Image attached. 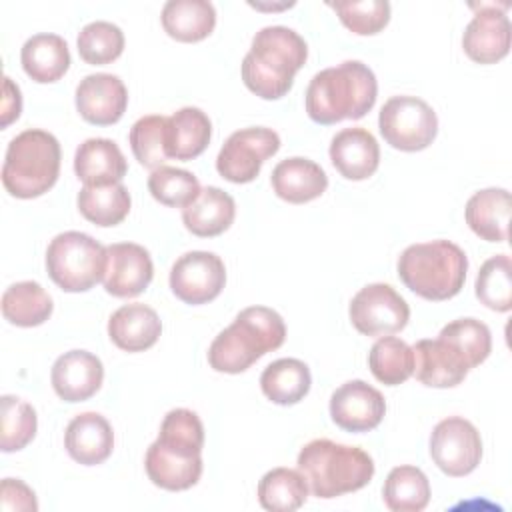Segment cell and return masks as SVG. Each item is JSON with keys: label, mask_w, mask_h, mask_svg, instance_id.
<instances>
[{"label": "cell", "mask_w": 512, "mask_h": 512, "mask_svg": "<svg viewBox=\"0 0 512 512\" xmlns=\"http://www.w3.org/2000/svg\"><path fill=\"white\" fill-rule=\"evenodd\" d=\"M202 448L204 426L198 414L188 408L170 410L146 452L148 478L170 492L192 488L202 476Z\"/></svg>", "instance_id": "cell-1"}, {"label": "cell", "mask_w": 512, "mask_h": 512, "mask_svg": "<svg viewBox=\"0 0 512 512\" xmlns=\"http://www.w3.org/2000/svg\"><path fill=\"white\" fill-rule=\"evenodd\" d=\"M378 82L374 72L360 60L316 72L306 88V112L316 124L358 120L374 108Z\"/></svg>", "instance_id": "cell-2"}, {"label": "cell", "mask_w": 512, "mask_h": 512, "mask_svg": "<svg viewBox=\"0 0 512 512\" xmlns=\"http://www.w3.org/2000/svg\"><path fill=\"white\" fill-rule=\"evenodd\" d=\"M308 58L306 40L288 26H266L252 38L242 60V80L250 92L264 100L288 94L294 74Z\"/></svg>", "instance_id": "cell-3"}, {"label": "cell", "mask_w": 512, "mask_h": 512, "mask_svg": "<svg viewBox=\"0 0 512 512\" xmlns=\"http://www.w3.org/2000/svg\"><path fill=\"white\" fill-rule=\"evenodd\" d=\"M286 324L282 316L266 306L240 310L234 322L224 328L210 344L208 362L216 372L240 374L266 352L284 344Z\"/></svg>", "instance_id": "cell-4"}, {"label": "cell", "mask_w": 512, "mask_h": 512, "mask_svg": "<svg viewBox=\"0 0 512 512\" xmlns=\"http://www.w3.org/2000/svg\"><path fill=\"white\" fill-rule=\"evenodd\" d=\"M296 464L316 498H336L356 492L374 476V460L368 452L328 438L308 442L300 450Z\"/></svg>", "instance_id": "cell-5"}, {"label": "cell", "mask_w": 512, "mask_h": 512, "mask_svg": "<svg viewBox=\"0 0 512 512\" xmlns=\"http://www.w3.org/2000/svg\"><path fill=\"white\" fill-rule=\"evenodd\" d=\"M468 258L450 240H432L408 246L398 258V276L424 300L454 298L466 280Z\"/></svg>", "instance_id": "cell-6"}, {"label": "cell", "mask_w": 512, "mask_h": 512, "mask_svg": "<svg viewBox=\"0 0 512 512\" xmlns=\"http://www.w3.org/2000/svg\"><path fill=\"white\" fill-rule=\"evenodd\" d=\"M60 142L54 134L30 128L14 136L2 164L8 194L28 200L48 192L60 174Z\"/></svg>", "instance_id": "cell-7"}, {"label": "cell", "mask_w": 512, "mask_h": 512, "mask_svg": "<svg viewBox=\"0 0 512 512\" xmlns=\"http://www.w3.org/2000/svg\"><path fill=\"white\" fill-rule=\"evenodd\" d=\"M46 268L64 292H86L104 278L106 248L84 232L68 230L48 244Z\"/></svg>", "instance_id": "cell-8"}, {"label": "cell", "mask_w": 512, "mask_h": 512, "mask_svg": "<svg viewBox=\"0 0 512 512\" xmlns=\"http://www.w3.org/2000/svg\"><path fill=\"white\" fill-rule=\"evenodd\" d=\"M378 128L386 144L402 152L428 148L438 134V118L428 102L416 96H392L384 102Z\"/></svg>", "instance_id": "cell-9"}, {"label": "cell", "mask_w": 512, "mask_h": 512, "mask_svg": "<svg viewBox=\"0 0 512 512\" xmlns=\"http://www.w3.org/2000/svg\"><path fill=\"white\" fill-rule=\"evenodd\" d=\"M280 150V136L272 128L252 126L228 136L216 156V170L234 184L252 182L262 164Z\"/></svg>", "instance_id": "cell-10"}, {"label": "cell", "mask_w": 512, "mask_h": 512, "mask_svg": "<svg viewBox=\"0 0 512 512\" xmlns=\"http://www.w3.org/2000/svg\"><path fill=\"white\" fill-rule=\"evenodd\" d=\"M430 456L448 476H466L482 458V438L476 426L460 416L440 420L430 434Z\"/></svg>", "instance_id": "cell-11"}, {"label": "cell", "mask_w": 512, "mask_h": 512, "mask_svg": "<svg viewBox=\"0 0 512 512\" xmlns=\"http://www.w3.org/2000/svg\"><path fill=\"white\" fill-rule=\"evenodd\" d=\"M410 318L406 300L384 282L368 284L350 302L352 326L364 336H390L400 332Z\"/></svg>", "instance_id": "cell-12"}, {"label": "cell", "mask_w": 512, "mask_h": 512, "mask_svg": "<svg viewBox=\"0 0 512 512\" xmlns=\"http://www.w3.org/2000/svg\"><path fill=\"white\" fill-rule=\"evenodd\" d=\"M226 284V268L218 254L192 250L182 254L170 270V290L186 304L198 306L214 300Z\"/></svg>", "instance_id": "cell-13"}, {"label": "cell", "mask_w": 512, "mask_h": 512, "mask_svg": "<svg viewBox=\"0 0 512 512\" xmlns=\"http://www.w3.org/2000/svg\"><path fill=\"white\" fill-rule=\"evenodd\" d=\"M414 352V374L430 388H452L458 386L470 368L472 360L452 340L438 334L434 340H418Z\"/></svg>", "instance_id": "cell-14"}, {"label": "cell", "mask_w": 512, "mask_h": 512, "mask_svg": "<svg viewBox=\"0 0 512 512\" xmlns=\"http://www.w3.org/2000/svg\"><path fill=\"white\" fill-rule=\"evenodd\" d=\"M154 276V264L148 250L134 242H116L106 246L104 288L116 298L142 294Z\"/></svg>", "instance_id": "cell-15"}, {"label": "cell", "mask_w": 512, "mask_h": 512, "mask_svg": "<svg viewBox=\"0 0 512 512\" xmlns=\"http://www.w3.org/2000/svg\"><path fill=\"white\" fill-rule=\"evenodd\" d=\"M386 414V400L364 380L344 382L330 396V416L346 432L374 430Z\"/></svg>", "instance_id": "cell-16"}, {"label": "cell", "mask_w": 512, "mask_h": 512, "mask_svg": "<svg viewBox=\"0 0 512 512\" xmlns=\"http://www.w3.org/2000/svg\"><path fill=\"white\" fill-rule=\"evenodd\" d=\"M508 4H480V10L468 22L462 48L466 56L478 64H494L510 50Z\"/></svg>", "instance_id": "cell-17"}, {"label": "cell", "mask_w": 512, "mask_h": 512, "mask_svg": "<svg viewBox=\"0 0 512 512\" xmlns=\"http://www.w3.org/2000/svg\"><path fill=\"white\" fill-rule=\"evenodd\" d=\"M128 106V90L116 74H88L76 88L78 114L96 126L116 124Z\"/></svg>", "instance_id": "cell-18"}, {"label": "cell", "mask_w": 512, "mask_h": 512, "mask_svg": "<svg viewBox=\"0 0 512 512\" xmlns=\"http://www.w3.org/2000/svg\"><path fill=\"white\" fill-rule=\"evenodd\" d=\"M50 378L58 398L64 402H84L100 390L104 366L92 352L70 350L56 358Z\"/></svg>", "instance_id": "cell-19"}, {"label": "cell", "mask_w": 512, "mask_h": 512, "mask_svg": "<svg viewBox=\"0 0 512 512\" xmlns=\"http://www.w3.org/2000/svg\"><path fill=\"white\" fill-rule=\"evenodd\" d=\"M330 160L348 180L370 178L380 164V146L366 128H344L330 142Z\"/></svg>", "instance_id": "cell-20"}, {"label": "cell", "mask_w": 512, "mask_h": 512, "mask_svg": "<svg viewBox=\"0 0 512 512\" xmlns=\"http://www.w3.org/2000/svg\"><path fill=\"white\" fill-rule=\"evenodd\" d=\"M64 446L72 460L84 466L102 464L114 448L110 422L98 412H84L70 420L64 434Z\"/></svg>", "instance_id": "cell-21"}, {"label": "cell", "mask_w": 512, "mask_h": 512, "mask_svg": "<svg viewBox=\"0 0 512 512\" xmlns=\"http://www.w3.org/2000/svg\"><path fill=\"white\" fill-rule=\"evenodd\" d=\"M278 198L290 204H304L322 196L328 188V176L314 160L294 156L278 162L270 176Z\"/></svg>", "instance_id": "cell-22"}, {"label": "cell", "mask_w": 512, "mask_h": 512, "mask_svg": "<svg viewBox=\"0 0 512 512\" xmlns=\"http://www.w3.org/2000/svg\"><path fill=\"white\" fill-rule=\"evenodd\" d=\"M162 332V322L154 308L132 302L120 306L108 320L110 340L126 352H144L152 348Z\"/></svg>", "instance_id": "cell-23"}, {"label": "cell", "mask_w": 512, "mask_h": 512, "mask_svg": "<svg viewBox=\"0 0 512 512\" xmlns=\"http://www.w3.org/2000/svg\"><path fill=\"white\" fill-rule=\"evenodd\" d=\"M74 172L84 186H106L120 182L128 172V164L116 142L88 138L76 148Z\"/></svg>", "instance_id": "cell-24"}, {"label": "cell", "mask_w": 512, "mask_h": 512, "mask_svg": "<svg viewBox=\"0 0 512 512\" xmlns=\"http://www.w3.org/2000/svg\"><path fill=\"white\" fill-rule=\"evenodd\" d=\"M512 198L504 188H484L466 202V224L486 242H506L510 226Z\"/></svg>", "instance_id": "cell-25"}, {"label": "cell", "mask_w": 512, "mask_h": 512, "mask_svg": "<svg viewBox=\"0 0 512 512\" xmlns=\"http://www.w3.org/2000/svg\"><path fill=\"white\" fill-rule=\"evenodd\" d=\"M236 216L234 198L218 186H206L196 200L182 208V222L188 232L200 238H212L230 228Z\"/></svg>", "instance_id": "cell-26"}, {"label": "cell", "mask_w": 512, "mask_h": 512, "mask_svg": "<svg viewBox=\"0 0 512 512\" xmlns=\"http://www.w3.org/2000/svg\"><path fill=\"white\" fill-rule=\"evenodd\" d=\"M212 122L196 106H184L166 118V154L176 160H194L210 142Z\"/></svg>", "instance_id": "cell-27"}, {"label": "cell", "mask_w": 512, "mask_h": 512, "mask_svg": "<svg viewBox=\"0 0 512 512\" xmlns=\"http://www.w3.org/2000/svg\"><path fill=\"white\" fill-rule=\"evenodd\" d=\"M20 62L34 82L48 84L60 80L70 68V50L62 36L42 32L24 42Z\"/></svg>", "instance_id": "cell-28"}, {"label": "cell", "mask_w": 512, "mask_h": 512, "mask_svg": "<svg viewBox=\"0 0 512 512\" xmlns=\"http://www.w3.org/2000/svg\"><path fill=\"white\" fill-rule=\"evenodd\" d=\"M160 18L166 34L178 42H200L216 26V10L208 0H168Z\"/></svg>", "instance_id": "cell-29"}, {"label": "cell", "mask_w": 512, "mask_h": 512, "mask_svg": "<svg viewBox=\"0 0 512 512\" xmlns=\"http://www.w3.org/2000/svg\"><path fill=\"white\" fill-rule=\"evenodd\" d=\"M312 384L310 368L298 358H280L268 364L260 376V388L268 400L280 406L300 402Z\"/></svg>", "instance_id": "cell-30"}, {"label": "cell", "mask_w": 512, "mask_h": 512, "mask_svg": "<svg viewBox=\"0 0 512 512\" xmlns=\"http://www.w3.org/2000/svg\"><path fill=\"white\" fill-rule=\"evenodd\" d=\"M52 308L50 294L32 280L16 282L2 294V314L14 326H40L50 318Z\"/></svg>", "instance_id": "cell-31"}, {"label": "cell", "mask_w": 512, "mask_h": 512, "mask_svg": "<svg viewBox=\"0 0 512 512\" xmlns=\"http://www.w3.org/2000/svg\"><path fill=\"white\" fill-rule=\"evenodd\" d=\"M308 482L300 470L272 468L258 482V502L270 512L298 510L308 498Z\"/></svg>", "instance_id": "cell-32"}, {"label": "cell", "mask_w": 512, "mask_h": 512, "mask_svg": "<svg viewBox=\"0 0 512 512\" xmlns=\"http://www.w3.org/2000/svg\"><path fill=\"white\" fill-rule=\"evenodd\" d=\"M80 214L96 226H116L130 212V194L122 182L106 186H84L78 192Z\"/></svg>", "instance_id": "cell-33"}, {"label": "cell", "mask_w": 512, "mask_h": 512, "mask_svg": "<svg viewBox=\"0 0 512 512\" xmlns=\"http://www.w3.org/2000/svg\"><path fill=\"white\" fill-rule=\"evenodd\" d=\"M382 496L392 512H420L430 502V482L416 466H396L386 476Z\"/></svg>", "instance_id": "cell-34"}, {"label": "cell", "mask_w": 512, "mask_h": 512, "mask_svg": "<svg viewBox=\"0 0 512 512\" xmlns=\"http://www.w3.org/2000/svg\"><path fill=\"white\" fill-rule=\"evenodd\" d=\"M368 366L378 382L398 386L414 374V352L404 340L382 336L368 352Z\"/></svg>", "instance_id": "cell-35"}, {"label": "cell", "mask_w": 512, "mask_h": 512, "mask_svg": "<svg viewBox=\"0 0 512 512\" xmlns=\"http://www.w3.org/2000/svg\"><path fill=\"white\" fill-rule=\"evenodd\" d=\"M478 300L496 312H508L512 308V262L510 256L498 254L488 258L476 276Z\"/></svg>", "instance_id": "cell-36"}, {"label": "cell", "mask_w": 512, "mask_h": 512, "mask_svg": "<svg viewBox=\"0 0 512 512\" xmlns=\"http://www.w3.org/2000/svg\"><path fill=\"white\" fill-rule=\"evenodd\" d=\"M0 404H2L0 448L2 452L22 450L36 436V428H38L36 410L26 400L10 394H4L0 398Z\"/></svg>", "instance_id": "cell-37"}, {"label": "cell", "mask_w": 512, "mask_h": 512, "mask_svg": "<svg viewBox=\"0 0 512 512\" xmlns=\"http://www.w3.org/2000/svg\"><path fill=\"white\" fill-rule=\"evenodd\" d=\"M148 190L154 200L170 208H186L200 194L198 178L182 168L160 166L148 176Z\"/></svg>", "instance_id": "cell-38"}, {"label": "cell", "mask_w": 512, "mask_h": 512, "mask_svg": "<svg viewBox=\"0 0 512 512\" xmlns=\"http://www.w3.org/2000/svg\"><path fill=\"white\" fill-rule=\"evenodd\" d=\"M78 54L86 64L102 66L114 62L124 50V32L106 20L86 24L78 34Z\"/></svg>", "instance_id": "cell-39"}, {"label": "cell", "mask_w": 512, "mask_h": 512, "mask_svg": "<svg viewBox=\"0 0 512 512\" xmlns=\"http://www.w3.org/2000/svg\"><path fill=\"white\" fill-rule=\"evenodd\" d=\"M130 148L134 158L150 170L164 166L166 154V116L150 114L138 118L130 128Z\"/></svg>", "instance_id": "cell-40"}, {"label": "cell", "mask_w": 512, "mask_h": 512, "mask_svg": "<svg viewBox=\"0 0 512 512\" xmlns=\"http://www.w3.org/2000/svg\"><path fill=\"white\" fill-rule=\"evenodd\" d=\"M340 22L358 36L378 34L390 20V2L386 0H344L328 4Z\"/></svg>", "instance_id": "cell-41"}, {"label": "cell", "mask_w": 512, "mask_h": 512, "mask_svg": "<svg viewBox=\"0 0 512 512\" xmlns=\"http://www.w3.org/2000/svg\"><path fill=\"white\" fill-rule=\"evenodd\" d=\"M440 336L460 346L474 366L482 364L490 356V350H492L490 328L476 318L452 320L440 330Z\"/></svg>", "instance_id": "cell-42"}, {"label": "cell", "mask_w": 512, "mask_h": 512, "mask_svg": "<svg viewBox=\"0 0 512 512\" xmlns=\"http://www.w3.org/2000/svg\"><path fill=\"white\" fill-rule=\"evenodd\" d=\"M0 506L4 512H36L38 502L30 486L18 478H4L0 484Z\"/></svg>", "instance_id": "cell-43"}, {"label": "cell", "mask_w": 512, "mask_h": 512, "mask_svg": "<svg viewBox=\"0 0 512 512\" xmlns=\"http://www.w3.org/2000/svg\"><path fill=\"white\" fill-rule=\"evenodd\" d=\"M22 112V96L20 88L4 76V98H2V128H6L10 122H14Z\"/></svg>", "instance_id": "cell-44"}]
</instances>
